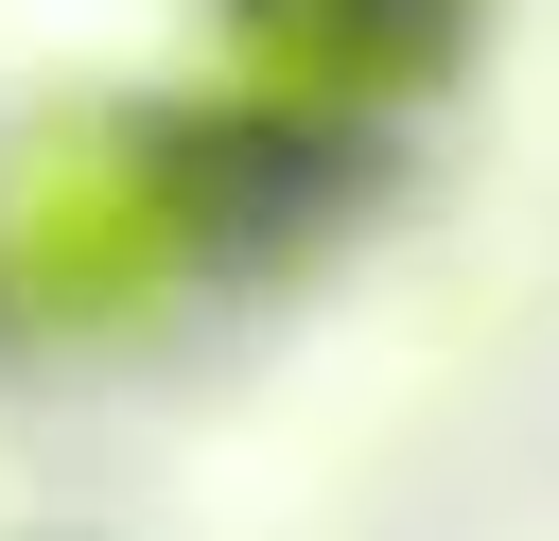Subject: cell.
Wrapping results in <instances>:
<instances>
[{
	"label": "cell",
	"mask_w": 559,
	"mask_h": 541,
	"mask_svg": "<svg viewBox=\"0 0 559 541\" xmlns=\"http://www.w3.org/2000/svg\"><path fill=\"white\" fill-rule=\"evenodd\" d=\"M192 244H210V175L157 122H52L0 175V314H35V332L140 314Z\"/></svg>",
	"instance_id": "1"
},
{
	"label": "cell",
	"mask_w": 559,
	"mask_h": 541,
	"mask_svg": "<svg viewBox=\"0 0 559 541\" xmlns=\"http://www.w3.org/2000/svg\"><path fill=\"white\" fill-rule=\"evenodd\" d=\"M402 52H419V0H245L227 87H245L280 140H314V122H349V105H367Z\"/></svg>",
	"instance_id": "2"
}]
</instances>
